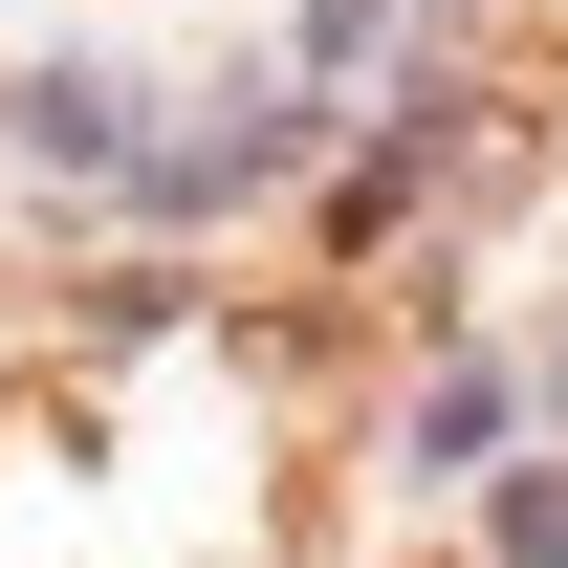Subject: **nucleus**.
Masks as SVG:
<instances>
[{"instance_id": "obj_1", "label": "nucleus", "mask_w": 568, "mask_h": 568, "mask_svg": "<svg viewBox=\"0 0 568 568\" xmlns=\"http://www.w3.org/2000/svg\"><path fill=\"white\" fill-rule=\"evenodd\" d=\"M503 547H525V568H568V481H503Z\"/></svg>"}]
</instances>
